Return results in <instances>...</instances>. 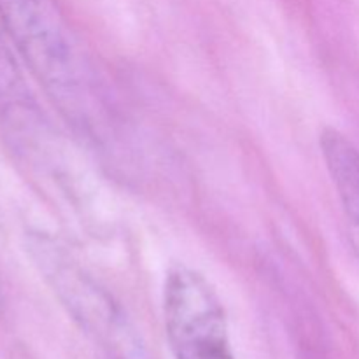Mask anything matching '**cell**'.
I'll list each match as a JSON object with an SVG mask.
<instances>
[{
    "label": "cell",
    "mask_w": 359,
    "mask_h": 359,
    "mask_svg": "<svg viewBox=\"0 0 359 359\" xmlns=\"http://www.w3.org/2000/svg\"><path fill=\"white\" fill-rule=\"evenodd\" d=\"M32 107L16 62L0 39V116H23Z\"/></svg>",
    "instance_id": "cell-3"
},
{
    "label": "cell",
    "mask_w": 359,
    "mask_h": 359,
    "mask_svg": "<svg viewBox=\"0 0 359 359\" xmlns=\"http://www.w3.org/2000/svg\"><path fill=\"white\" fill-rule=\"evenodd\" d=\"M163 321L175 359H235L226 312L203 273L174 265L163 283Z\"/></svg>",
    "instance_id": "cell-2"
},
{
    "label": "cell",
    "mask_w": 359,
    "mask_h": 359,
    "mask_svg": "<svg viewBox=\"0 0 359 359\" xmlns=\"http://www.w3.org/2000/svg\"><path fill=\"white\" fill-rule=\"evenodd\" d=\"M0 25L60 111L81 125L97 114L90 63L55 0H0Z\"/></svg>",
    "instance_id": "cell-1"
}]
</instances>
